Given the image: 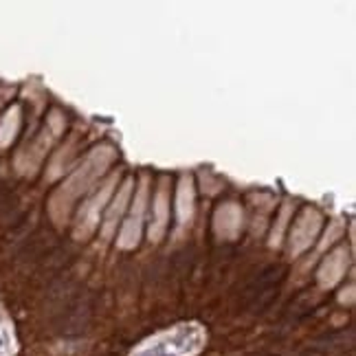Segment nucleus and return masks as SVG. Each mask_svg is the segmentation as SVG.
<instances>
[{"mask_svg":"<svg viewBox=\"0 0 356 356\" xmlns=\"http://www.w3.org/2000/svg\"><path fill=\"white\" fill-rule=\"evenodd\" d=\"M117 161V149L113 145H97L84 156V161L68 174V178L53 191L49 198V216L58 227H64L68 222V216L73 211V204L79 196H84L86 191L99 181L106 174V170Z\"/></svg>","mask_w":356,"mask_h":356,"instance_id":"f257e3e1","label":"nucleus"},{"mask_svg":"<svg viewBox=\"0 0 356 356\" xmlns=\"http://www.w3.org/2000/svg\"><path fill=\"white\" fill-rule=\"evenodd\" d=\"M202 343L198 325H178L176 330L159 334L136 352V356H191Z\"/></svg>","mask_w":356,"mask_h":356,"instance_id":"f03ea898","label":"nucleus"},{"mask_svg":"<svg viewBox=\"0 0 356 356\" xmlns=\"http://www.w3.org/2000/svg\"><path fill=\"white\" fill-rule=\"evenodd\" d=\"M64 117L60 111H51V115L47 117V126L44 130L38 134V139L31 143V145H26L22 152L16 156V170L20 174H26V176H33L40 168V163L44 161L47 152L51 149L53 141L58 139V136L64 132Z\"/></svg>","mask_w":356,"mask_h":356,"instance_id":"7ed1b4c3","label":"nucleus"},{"mask_svg":"<svg viewBox=\"0 0 356 356\" xmlns=\"http://www.w3.org/2000/svg\"><path fill=\"white\" fill-rule=\"evenodd\" d=\"M117 183H119V170L108 176L106 181L97 187V191H95V194L84 204H81V209L77 213L75 231H73L75 240L84 242V240H88L95 234V229L99 227V216L106 209L108 200L113 198L115 189H117Z\"/></svg>","mask_w":356,"mask_h":356,"instance_id":"20e7f679","label":"nucleus"},{"mask_svg":"<svg viewBox=\"0 0 356 356\" xmlns=\"http://www.w3.org/2000/svg\"><path fill=\"white\" fill-rule=\"evenodd\" d=\"M147 196H149V178L141 176L139 187H136V194H134V202H132L130 216L126 218V222H123V227L119 231V238H117V246H119L121 251H132L141 242Z\"/></svg>","mask_w":356,"mask_h":356,"instance_id":"39448f33","label":"nucleus"},{"mask_svg":"<svg viewBox=\"0 0 356 356\" xmlns=\"http://www.w3.org/2000/svg\"><path fill=\"white\" fill-rule=\"evenodd\" d=\"M321 227H323V216L319 209L306 207L297 216V220L291 229V240H289V253L293 259L310 249V244L317 240Z\"/></svg>","mask_w":356,"mask_h":356,"instance_id":"423d86ee","label":"nucleus"},{"mask_svg":"<svg viewBox=\"0 0 356 356\" xmlns=\"http://www.w3.org/2000/svg\"><path fill=\"white\" fill-rule=\"evenodd\" d=\"M168 222H170V178L163 176L159 189L154 194V202H152V222H149V231L147 236L154 244H159L163 238H165L168 231Z\"/></svg>","mask_w":356,"mask_h":356,"instance_id":"0eeeda50","label":"nucleus"},{"mask_svg":"<svg viewBox=\"0 0 356 356\" xmlns=\"http://www.w3.org/2000/svg\"><path fill=\"white\" fill-rule=\"evenodd\" d=\"M244 225V213L238 202H222L213 211V234L218 240H236Z\"/></svg>","mask_w":356,"mask_h":356,"instance_id":"6e6552de","label":"nucleus"},{"mask_svg":"<svg viewBox=\"0 0 356 356\" xmlns=\"http://www.w3.org/2000/svg\"><path fill=\"white\" fill-rule=\"evenodd\" d=\"M348 264H350V251L346 246H337L334 251L327 253L317 270V282L321 289H334L346 277Z\"/></svg>","mask_w":356,"mask_h":356,"instance_id":"1a4fd4ad","label":"nucleus"},{"mask_svg":"<svg viewBox=\"0 0 356 356\" xmlns=\"http://www.w3.org/2000/svg\"><path fill=\"white\" fill-rule=\"evenodd\" d=\"M132 189H134V181L132 178H126V181L121 183L119 191L115 194L111 207L106 211V218H104V227H102V238L104 240H111L117 231V225L121 220V216L126 213L128 204H130V198H132Z\"/></svg>","mask_w":356,"mask_h":356,"instance_id":"9d476101","label":"nucleus"},{"mask_svg":"<svg viewBox=\"0 0 356 356\" xmlns=\"http://www.w3.org/2000/svg\"><path fill=\"white\" fill-rule=\"evenodd\" d=\"M194 211H196V189H194V178L185 174L176 187V218H178V227L185 229L194 220Z\"/></svg>","mask_w":356,"mask_h":356,"instance_id":"9b49d317","label":"nucleus"},{"mask_svg":"<svg viewBox=\"0 0 356 356\" xmlns=\"http://www.w3.org/2000/svg\"><path fill=\"white\" fill-rule=\"evenodd\" d=\"M293 211H295V202L286 200L282 204L275 225H273V229H270V236H268V246H270V249H277V246L282 244V240L286 236V229H289V222L293 220Z\"/></svg>","mask_w":356,"mask_h":356,"instance_id":"f8f14e48","label":"nucleus"},{"mask_svg":"<svg viewBox=\"0 0 356 356\" xmlns=\"http://www.w3.org/2000/svg\"><path fill=\"white\" fill-rule=\"evenodd\" d=\"M20 130V106H11L0 119V147H7Z\"/></svg>","mask_w":356,"mask_h":356,"instance_id":"ddd939ff","label":"nucleus"},{"mask_svg":"<svg viewBox=\"0 0 356 356\" xmlns=\"http://www.w3.org/2000/svg\"><path fill=\"white\" fill-rule=\"evenodd\" d=\"M73 152H75V139H71L64 147H60L56 152V156L51 159V165H49V172H47V181H56V178H60L66 172L68 163H71V159H73Z\"/></svg>","mask_w":356,"mask_h":356,"instance_id":"4468645a","label":"nucleus"},{"mask_svg":"<svg viewBox=\"0 0 356 356\" xmlns=\"http://www.w3.org/2000/svg\"><path fill=\"white\" fill-rule=\"evenodd\" d=\"M343 231H346V222L341 218H334V220L327 225V231L323 234V240L319 242V253H323L327 246H332L337 240L343 238Z\"/></svg>","mask_w":356,"mask_h":356,"instance_id":"2eb2a0df","label":"nucleus"},{"mask_svg":"<svg viewBox=\"0 0 356 356\" xmlns=\"http://www.w3.org/2000/svg\"><path fill=\"white\" fill-rule=\"evenodd\" d=\"M339 301H341V304H352V301H354V286H352V284L348 286V289L341 291Z\"/></svg>","mask_w":356,"mask_h":356,"instance_id":"dca6fc26","label":"nucleus"}]
</instances>
